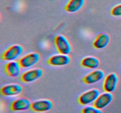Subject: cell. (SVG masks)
<instances>
[{
    "mask_svg": "<svg viewBox=\"0 0 121 113\" xmlns=\"http://www.w3.org/2000/svg\"><path fill=\"white\" fill-rule=\"evenodd\" d=\"M56 48L60 54L69 55L72 51V46L69 41L62 35H57L54 38Z\"/></svg>",
    "mask_w": 121,
    "mask_h": 113,
    "instance_id": "6da1fadb",
    "label": "cell"
},
{
    "mask_svg": "<svg viewBox=\"0 0 121 113\" xmlns=\"http://www.w3.org/2000/svg\"><path fill=\"white\" fill-rule=\"evenodd\" d=\"M23 52V48L20 45H13L7 48L2 54V60L6 61H15Z\"/></svg>",
    "mask_w": 121,
    "mask_h": 113,
    "instance_id": "7a4b0ae2",
    "label": "cell"
},
{
    "mask_svg": "<svg viewBox=\"0 0 121 113\" xmlns=\"http://www.w3.org/2000/svg\"><path fill=\"white\" fill-rule=\"evenodd\" d=\"M100 91L98 89H91L85 92L79 96L78 102L82 105H87L94 103L99 95Z\"/></svg>",
    "mask_w": 121,
    "mask_h": 113,
    "instance_id": "3957f363",
    "label": "cell"
},
{
    "mask_svg": "<svg viewBox=\"0 0 121 113\" xmlns=\"http://www.w3.org/2000/svg\"><path fill=\"white\" fill-rule=\"evenodd\" d=\"M40 58V54L37 52H31L21 57L18 62L22 68H29L36 64Z\"/></svg>",
    "mask_w": 121,
    "mask_h": 113,
    "instance_id": "277c9868",
    "label": "cell"
},
{
    "mask_svg": "<svg viewBox=\"0 0 121 113\" xmlns=\"http://www.w3.org/2000/svg\"><path fill=\"white\" fill-rule=\"evenodd\" d=\"M53 107V102L49 100L43 99L31 102V109L38 113H46L50 110Z\"/></svg>",
    "mask_w": 121,
    "mask_h": 113,
    "instance_id": "5b68a950",
    "label": "cell"
},
{
    "mask_svg": "<svg viewBox=\"0 0 121 113\" xmlns=\"http://www.w3.org/2000/svg\"><path fill=\"white\" fill-rule=\"evenodd\" d=\"M43 71L40 68L31 69L22 73L21 75V80L26 83L33 82L42 77Z\"/></svg>",
    "mask_w": 121,
    "mask_h": 113,
    "instance_id": "8992f818",
    "label": "cell"
},
{
    "mask_svg": "<svg viewBox=\"0 0 121 113\" xmlns=\"http://www.w3.org/2000/svg\"><path fill=\"white\" fill-rule=\"evenodd\" d=\"M118 82V77L115 73L106 75L103 84V89L105 92L113 93L116 89Z\"/></svg>",
    "mask_w": 121,
    "mask_h": 113,
    "instance_id": "52a82bcc",
    "label": "cell"
},
{
    "mask_svg": "<svg viewBox=\"0 0 121 113\" xmlns=\"http://www.w3.org/2000/svg\"><path fill=\"white\" fill-rule=\"evenodd\" d=\"M105 73L101 69H95L85 75L82 79L84 83L88 85L94 84L101 81L104 78Z\"/></svg>",
    "mask_w": 121,
    "mask_h": 113,
    "instance_id": "ba28073f",
    "label": "cell"
},
{
    "mask_svg": "<svg viewBox=\"0 0 121 113\" xmlns=\"http://www.w3.org/2000/svg\"><path fill=\"white\" fill-rule=\"evenodd\" d=\"M113 98V95L111 93L105 92L99 95L93 103V106L100 109H102L108 107L112 102Z\"/></svg>",
    "mask_w": 121,
    "mask_h": 113,
    "instance_id": "9c48e42d",
    "label": "cell"
},
{
    "mask_svg": "<svg viewBox=\"0 0 121 113\" xmlns=\"http://www.w3.org/2000/svg\"><path fill=\"white\" fill-rule=\"evenodd\" d=\"M70 58L68 55L57 54L50 56L47 61V63L54 67H62L69 64Z\"/></svg>",
    "mask_w": 121,
    "mask_h": 113,
    "instance_id": "30bf717a",
    "label": "cell"
},
{
    "mask_svg": "<svg viewBox=\"0 0 121 113\" xmlns=\"http://www.w3.org/2000/svg\"><path fill=\"white\" fill-rule=\"evenodd\" d=\"M22 91V88L17 84H7L2 87L1 89V93L5 97H14L19 95Z\"/></svg>",
    "mask_w": 121,
    "mask_h": 113,
    "instance_id": "8fae6325",
    "label": "cell"
},
{
    "mask_svg": "<svg viewBox=\"0 0 121 113\" xmlns=\"http://www.w3.org/2000/svg\"><path fill=\"white\" fill-rule=\"evenodd\" d=\"M31 102L26 98H18L14 100L11 104V109L13 111H22L31 109Z\"/></svg>",
    "mask_w": 121,
    "mask_h": 113,
    "instance_id": "7c38bea8",
    "label": "cell"
},
{
    "mask_svg": "<svg viewBox=\"0 0 121 113\" xmlns=\"http://www.w3.org/2000/svg\"><path fill=\"white\" fill-rule=\"evenodd\" d=\"M21 66L18 61H9L5 65V72L10 77H17L20 74Z\"/></svg>",
    "mask_w": 121,
    "mask_h": 113,
    "instance_id": "4fadbf2b",
    "label": "cell"
},
{
    "mask_svg": "<svg viewBox=\"0 0 121 113\" xmlns=\"http://www.w3.org/2000/svg\"><path fill=\"white\" fill-rule=\"evenodd\" d=\"M110 41V37L106 33H100L98 34L93 42L95 48L102 49L106 48Z\"/></svg>",
    "mask_w": 121,
    "mask_h": 113,
    "instance_id": "5bb4252c",
    "label": "cell"
},
{
    "mask_svg": "<svg viewBox=\"0 0 121 113\" xmlns=\"http://www.w3.org/2000/svg\"><path fill=\"white\" fill-rule=\"evenodd\" d=\"M85 0H69L65 6V10L70 13H74L80 10L83 6Z\"/></svg>",
    "mask_w": 121,
    "mask_h": 113,
    "instance_id": "9a60e30c",
    "label": "cell"
},
{
    "mask_svg": "<svg viewBox=\"0 0 121 113\" xmlns=\"http://www.w3.org/2000/svg\"><path fill=\"white\" fill-rule=\"evenodd\" d=\"M99 60L97 58L88 56L84 58L80 62V64L84 68L95 69L99 66Z\"/></svg>",
    "mask_w": 121,
    "mask_h": 113,
    "instance_id": "2e32d148",
    "label": "cell"
},
{
    "mask_svg": "<svg viewBox=\"0 0 121 113\" xmlns=\"http://www.w3.org/2000/svg\"><path fill=\"white\" fill-rule=\"evenodd\" d=\"M81 113H103L102 111L95 106L87 105L82 108Z\"/></svg>",
    "mask_w": 121,
    "mask_h": 113,
    "instance_id": "e0dca14e",
    "label": "cell"
},
{
    "mask_svg": "<svg viewBox=\"0 0 121 113\" xmlns=\"http://www.w3.org/2000/svg\"><path fill=\"white\" fill-rule=\"evenodd\" d=\"M111 14L112 16H121V4L115 6L111 10Z\"/></svg>",
    "mask_w": 121,
    "mask_h": 113,
    "instance_id": "ac0fdd59",
    "label": "cell"
},
{
    "mask_svg": "<svg viewBox=\"0 0 121 113\" xmlns=\"http://www.w3.org/2000/svg\"></svg>",
    "mask_w": 121,
    "mask_h": 113,
    "instance_id": "d6986e66",
    "label": "cell"
}]
</instances>
